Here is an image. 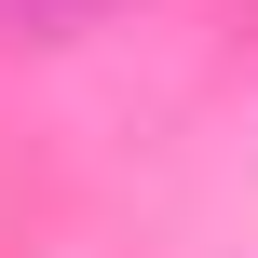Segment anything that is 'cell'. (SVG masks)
<instances>
[{"instance_id":"cell-1","label":"cell","mask_w":258,"mask_h":258,"mask_svg":"<svg viewBox=\"0 0 258 258\" xmlns=\"http://www.w3.org/2000/svg\"><path fill=\"white\" fill-rule=\"evenodd\" d=\"M14 14H41V27H82V14H122V0H14Z\"/></svg>"}]
</instances>
